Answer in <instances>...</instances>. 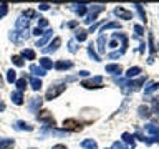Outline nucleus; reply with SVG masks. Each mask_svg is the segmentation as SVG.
Masks as SVG:
<instances>
[{
  "instance_id": "obj_13",
  "label": "nucleus",
  "mask_w": 159,
  "mask_h": 149,
  "mask_svg": "<svg viewBox=\"0 0 159 149\" xmlns=\"http://www.w3.org/2000/svg\"><path fill=\"white\" fill-rule=\"evenodd\" d=\"M30 27V20H27L25 17H18L17 22H15V30L17 32H25V30H28Z\"/></svg>"
},
{
  "instance_id": "obj_8",
  "label": "nucleus",
  "mask_w": 159,
  "mask_h": 149,
  "mask_svg": "<svg viewBox=\"0 0 159 149\" xmlns=\"http://www.w3.org/2000/svg\"><path fill=\"white\" fill-rule=\"evenodd\" d=\"M42 104H43L42 96H33V98H30V101L27 104V109L30 113H38L40 109H42Z\"/></svg>"
},
{
  "instance_id": "obj_53",
  "label": "nucleus",
  "mask_w": 159,
  "mask_h": 149,
  "mask_svg": "<svg viewBox=\"0 0 159 149\" xmlns=\"http://www.w3.org/2000/svg\"><path fill=\"white\" fill-rule=\"evenodd\" d=\"M3 84V78H2V74H0V86Z\"/></svg>"
},
{
  "instance_id": "obj_5",
  "label": "nucleus",
  "mask_w": 159,
  "mask_h": 149,
  "mask_svg": "<svg viewBox=\"0 0 159 149\" xmlns=\"http://www.w3.org/2000/svg\"><path fill=\"white\" fill-rule=\"evenodd\" d=\"M30 35H32L30 30H25V32H17V30H12V32L8 33V38H10V42H13L15 45H22L25 40L30 37Z\"/></svg>"
},
{
  "instance_id": "obj_23",
  "label": "nucleus",
  "mask_w": 159,
  "mask_h": 149,
  "mask_svg": "<svg viewBox=\"0 0 159 149\" xmlns=\"http://www.w3.org/2000/svg\"><path fill=\"white\" fill-rule=\"evenodd\" d=\"M13 147H15V139L10 138L0 139V149H13Z\"/></svg>"
},
{
  "instance_id": "obj_17",
  "label": "nucleus",
  "mask_w": 159,
  "mask_h": 149,
  "mask_svg": "<svg viewBox=\"0 0 159 149\" xmlns=\"http://www.w3.org/2000/svg\"><path fill=\"white\" fill-rule=\"evenodd\" d=\"M71 10L76 15H80V17H83V15H86V12H88V5L86 3H75V5H71Z\"/></svg>"
},
{
  "instance_id": "obj_47",
  "label": "nucleus",
  "mask_w": 159,
  "mask_h": 149,
  "mask_svg": "<svg viewBox=\"0 0 159 149\" xmlns=\"http://www.w3.org/2000/svg\"><path fill=\"white\" fill-rule=\"evenodd\" d=\"M38 8L45 12V10H48V8H50V5H48V3H40V5H38Z\"/></svg>"
},
{
  "instance_id": "obj_30",
  "label": "nucleus",
  "mask_w": 159,
  "mask_h": 149,
  "mask_svg": "<svg viewBox=\"0 0 159 149\" xmlns=\"http://www.w3.org/2000/svg\"><path fill=\"white\" fill-rule=\"evenodd\" d=\"M141 71H143L141 66H131V68H129L128 71H126V78L131 79V78H134V76H138V74L141 73Z\"/></svg>"
},
{
  "instance_id": "obj_11",
  "label": "nucleus",
  "mask_w": 159,
  "mask_h": 149,
  "mask_svg": "<svg viewBox=\"0 0 159 149\" xmlns=\"http://www.w3.org/2000/svg\"><path fill=\"white\" fill-rule=\"evenodd\" d=\"M61 42H63L61 37H55V38H53V42L50 43L47 48H43V53H53V52H57V50L61 47Z\"/></svg>"
},
{
  "instance_id": "obj_26",
  "label": "nucleus",
  "mask_w": 159,
  "mask_h": 149,
  "mask_svg": "<svg viewBox=\"0 0 159 149\" xmlns=\"http://www.w3.org/2000/svg\"><path fill=\"white\" fill-rule=\"evenodd\" d=\"M27 84H28V81H27V74H25V76H22V78H18L17 81H15V86H17V89L18 91H25V89H27Z\"/></svg>"
},
{
  "instance_id": "obj_36",
  "label": "nucleus",
  "mask_w": 159,
  "mask_h": 149,
  "mask_svg": "<svg viewBox=\"0 0 159 149\" xmlns=\"http://www.w3.org/2000/svg\"><path fill=\"white\" fill-rule=\"evenodd\" d=\"M22 17H25L27 20L30 18H37V12H35L33 8H28V10H23V13H22Z\"/></svg>"
},
{
  "instance_id": "obj_31",
  "label": "nucleus",
  "mask_w": 159,
  "mask_h": 149,
  "mask_svg": "<svg viewBox=\"0 0 159 149\" xmlns=\"http://www.w3.org/2000/svg\"><path fill=\"white\" fill-rule=\"evenodd\" d=\"M104 50H106V38H104V33H99V37H98V52L104 53Z\"/></svg>"
},
{
  "instance_id": "obj_46",
  "label": "nucleus",
  "mask_w": 159,
  "mask_h": 149,
  "mask_svg": "<svg viewBox=\"0 0 159 149\" xmlns=\"http://www.w3.org/2000/svg\"><path fill=\"white\" fill-rule=\"evenodd\" d=\"M109 149H123V142H119V141H116V142H114V144H113V146L109 147Z\"/></svg>"
},
{
  "instance_id": "obj_48",
  "label": "nucleus",
  "mask_w": 159,
  "mask_h": 149,
  "mask_svg": "<svg viewBox=\"0 0 159 149\" xmlns=\"http://www.w3.org/2000/svg\"><path fill=\"white\" fill-rule=\"evenodd\" d=\"M52 149H68V147L65 146V144H61V142H60V144H55V146H53Z\"/></svg>"
},
{
  "instance_id": "obj_10",
  "label": "nucleus",
  "mask_w": 159,
  "mask_h": 149,
  "mask_svg": "<svg viewBox=\"0 0 159 149\" xmlns=\"http://www.w3.org/2000/svg\"><path fill=\"white\" fill-rule=\"evenodd\" d=\"M12 128L15 129V131H33L32 124L27 123V121H23V119H17V121L12 124Z\"/></svg>"
},
{
  "instance_id": "obj_3",
  "label": "nucleus",
  "mask_w": 159,
  "mask_h": 149,
  "mask_svg": "<svg viewBox=\"0 0 159 149\" xmlns=\"http://www.w3.org/2000/svg\"><path fill=\"white\" fill-rule=\"evenodd\" d=\"M37 119L40 123H43L45 126H50V128L57 126V121H55L52 111H48V109H40V111L37 113Z\"/></svg>"
},
{
  "instance_id": "obj_14",
  "label": "nucleus",
  "mask_w": 159,
  "mask_h": 149,
  "mask_svg": "<svg viewBox=\"0 0 159 149\" xmlns=\"http://www.w3.org/2000/svg\"><path fill=\"white\" fill-rule=\"evenodd\" d=\"M10 99H12L13 104H17V106H22L23 104V93L18 91V89H15V91H12V94H10Z\"/></svg>"
},
{
  "instance_id": "obj_50",
  "label": "nucleus",
  "mask_w": 159,
  "mask_h": 149,
  "mask_svg": "<svg viewBox=\"0 0 159 149\" xmlns=\"http://www.w3.org/2000/svg\"><path fill=\"white\" fill-rule=\"evenodd\" d=\"M78 76H84V78H86V76H89V71H86V70H81V71L78 73Z\"/></svg>"
},
{
  "instance_id": "obj_32",
  "label": "nucleus",
  "mask_w": 159,
  "mask_h": 149,
  "mask_svg": "<svg viewBox=\"0 0 159 149\" xmlns=\"http://www.w3.org/2000/svg\"><path fill=\"white\" fill-rule=\"evenodd\" d=\"M123 141L124 142H126L128 144V146H131V147H134V139H136V138H134V134H131V133H123Z\"/></svg>"
},
{
  "instance_id": "obj_1",
  "label": "nucleus",
  "mask_w": 159,
  "mask_h": 149,
  "mask_svg": "<svg viewBox=\"0 0 159 149\" xmlns=\"http://www.w3.org/2000/svg\"><path fill=\"white\" fill-rule=\"evenodd\" d=\"M65 89H66V83L65 81L55 83V84H52V86H48L47 93H45V99H47V101H53V99L58 98Z\"/></svg>"
},
{
  "instance_id": "obj_35",
  "label": "nucleus",
  "mask_w": 159,
  "mask_h": 149,
  "mask_svg": "<svg viewBox=\"0 0 159 149\" xmlns=\"http://www.w3.org/2000/svg\"><path fill=\"white\" fill-rule=\"evenodd\" d=\"M134 7H136V10H138V13H139V17H141V20L144 23H146V20H148V17H146V12H144V7L141 3H136L134 5Z\"/></svg>"
},
{
  "instance_id": "obj_2",
  "label": "nucleus",
  "mask_w": 159,
  "mask_h": 149,
  "mask_svg": "<svg viewBox=\"0 0 159 149\" xmlns=\"http://www.w3.org/2000/svg\"><path fill=\"white\" fill-rule=\"evenodd\" d=\"M104 8H106L104 5H93V7L88 10V13H86V17H84L83 22L86 23V25H93V22L96 23L98 22V20H96L98 15L101 13V12H104Z\"/></svg>"
},
{
  "instance_id": "obj_21",
  "label": "nucleus",
  "mask_w": 159,
  "mask_h": 149,
  "mask_svg": "<svg viewBox=\"0 0 159 149\" xmlns=\"http://www.w3.org/2000/svg\"><path fill=\"white\" fill-rule=\"evenodd\" d=\"M88 38V30H84V28H76L75 30V40L76 42H84V40Z\"/></svg>"
},
{
  "instance_id": "obj_25",
  "label": "nucleus",
  "mask_w": 159,
  "mask_h": 149,
  "mask_svg": "<svg viewBox=\"0 0 159 149\" xmlns=\"http://www.w3.org/2000/svg\"><path fill=\"white\" fill-rule=\"evenodd\" d=\"M20 56L27 58V60H37V53H35V50H32V48H23L22 53H20Z\"/></svg>"
},
{
  "instance_id": "obj_45",
  "label": "nucleus",
  "mask_w": 159,
  "mask_h": 149,
  "mask_svg": "<svg viewBox=\"0 0 159 149\" xmlns=\"http://www.w3.org/2000/svg\"><path fill=\"white\" fill-rule=\"evenodd\" d=\"M99 25H101V22H96V23H93V25H89V28H88V33H93L94 30H96Z\"/></svg>"
},
{
  "instance_id": "obj_12",
  "label": "nucleus",
  "mask_w": 159,
  "mask_h": 149,
  "mask_svg": "<svg viewBox=\"0 0 159 149\" xmlns=\"http://www.w3.org/2000/svg\"><path fill=\"white\" fill-rule=\"evenodd\" d=\"M114 15L119 17L121 20H131L133 18V12H129V10H126L124 7H116L114 8Z\"/></svg>"
},
{
  "instance_id": "obj_7",
  "label": "nucleus",
  "mask_w": 159,
  "mask_h": 149,
  "mask_svg": "<svg viewBox=\"0 0 159 149\" xmlns=\"http://www.w3.org/2000/svg\"><path fill=\"white\" fill-rule=\"evenodd\" d=\"M81 86L84 89H99L103 88V76H94V78H89V79H83Z\"/></svg>"
},
{
  "instance_id": "obj_38",
  "label": "nucleus",
  "mask_w": 159,
  "mask_h": 149,
  "mask_svg": "<svg viewBox=\"0 0 159 149\" xmlns=\"http://www.w3.org/2000/svg\"><path fill=\"white\" fill-rule=\"evenodd\" d=\"M156 89H159V81H157V83H151V84L146 88V91H144V93H146V94H151V93L156 91Z\"/></svg>"
},
{
  "instance_id": "obj_20",
  "label": "nucleus",
  "mask_w": 159,
  "mask_h": 149,
  "mask_svg": "<svg viewBox=\"0 0 159 149\" xmlns=\"http://www.w3.org/2000/svg\"><path fill=\"white\" fill-rule=\"evenodd\" d=\"M151 108L146 106V104H141V106L138 108V114H139V118H143V119H148V118H151Z\"/></svg>"
},
{
  "instance_id": "obj_55",
  "label": "nucleus",
  "mask_w": 159,
  "mask_h": 149,
  "mask_svg": "<svg viewBox=\"0 0 159 149\" xmlns=\"http://www.w3.org/2000/svg\"><path fill=\"white\" fill-rule=\"evenodd\" d=\"M27 149H37V147H27Z\"/></svg>"
},
{
  "instance_id": "obj_37",
  "label": "nucleus",
  "mask_w": 159,
  "mask_h": 149,
  "mask_svg": "<svg viewBox=\"0 0 159 149\" xmlns=\"http://www.w3.org/2000/svg\"><path fill=\"white\" fill-rule=\"evenodd\" d=\"M7 13H8V3H0V20L7 17Z\"/></svg>"
},
{
  "instance_id": "obj_4",
  "label": "nucleus",
  "mask_w": 159,
  "mask_h": 149,
  "mask_svg": "<svg viewBox=\"0 0 159 149\" xmlns=\"http://www.w3.org/2000/svg\"><path fill=\"white\" fill-rule=\"evenodd\" d=\"M146 81H148V78H146V76H141V78L134 79V81H133V79H126V81H124V84H123V86H128V88H124L123 91H124V93L138 91V89L141 88V86H143V84L146 83Z\"/></svg>"
},
{
  "instance_id": "obj_54",
  "label": "nucleus",
  "mask_w": 159,
  "mask_h": 149,
  "mask_svg": "<svg viewBox=\"0 0 159 149\" xmlns=\"http://www.w3.org/2000/svg\"><path fill=\"white\" fill-rule=\"evenodd\" d=\"M156 47H157V52H159V43H157V45H156Z\"/></svg>"
},
{
  "instance_id": "obj_19",
  "label": "nucleus",
  "mask_w": 159,
  "mask_h": 149,
  "mask_svg": "<svg viewBox=\"0 0 159 149\" xmlns=\"http://www.w3.org/2000/svg\"><path fill=\"white\" fill-rule=\"evenodd\" d=\"M30 73H33V76H37V78H43L45 74H47V71L42 68V66H38V65H30Z\"/></svg>"
},
{
  "instance_id": "obj_28",
  "label": "nucleus",
  "mask_w": 159,
  "mask_h": 149,
  "mask_svg": "<svg viewBox=\"0 0 159 149\" xmlns=\"http://www.w3.org/2000/svg\"><path fill=\"white\" fill-rule=\"evenodd\" d=\"M149 52H151V55H149V58H148V63L151 65L154 61V52H156V47H154V37H152V35H149Z\"/></svg>"
},
{
  "instance_id": "obj_22",
  "label": "nucleus",
  "mask_w": 159,
  "mask_h": 149,
  "mask_svg": "<svg viewBox=\"0 0 159 149\" xmlns=\"http://www.w3.org/2000/svg\"><path fill=\"white\" fill-rule=\"evenodd\" d=\"M86 52H88V56L91 60H94V61H101V55H98L96 52H94V45L93 43H89L86 47Z\"/></svg>"
},
{
  "instance_id": "obj_39",
  "label": "nucleus",
  "mask_w": 159,
  "mask_h": 149,
  "mask_svg": "<svg viewBox=\"0 0 159 149\" xmlns=\"http://www.w3.org/2000/svg\"><path fill=\"white\" fill-rule=\"evenodd\" d=\"M68 52L70 53H76L78 52V47H76V42H75V40H70L68 42Z\"/></svg>"
},
{
  "instance_id": "obj_43",
  "label": "nucleus",
  "mask_w": 159,
  "mask_h": 149,
  "mask_svg": "<svg viewBox=\"0 0 159 149\" xmlns=\"http://www.w3.org/2000/svg\"><path fill=\"white\" fill-rule=\"evenodd\" d=\"M121 52H113V53H109L108 55V60H116V58H119V56H121Z\"/></svg>"
},
{
  "instance_id": "obj_9",
  "label": "nucleus",
  "mask_w": 159,
  "mask_h": 149,
  "mask_svg": "<svg viewBox=\"0 0 159 149\" xmlns=\"http://www.w3.org/2000/svg\"><path fill=\"white\" fill-rule=\"evenodd\" d=\"M73 66H75V63L71 60H58V61L53 65V68L57 70V71H66V70H71Z\"/></svg>"
},
{
  "instance_id": "obj_41",
  "label": "nucleus",
  "mask_w": 159,
  "mask_h": 149,
  "mask_svg": "<svg viewBox=\"0 0 159 149\" xmlns=\"http://www.w3.org/2000/svg\"><path fill=\"white\" fill-rule=\"evenodd\" d=\"M152 113L159 114V98H152Z\"/></svg>"
},
{
  "instance_id": "obj_44",
  "label": "nucleus",
  "mask_w": 159,
  "mask_h": 149,
  "mask_svg": "<svg viewBox=\"0 0 159 149\" xmlns=\"http://www.w3.org/2000/svg\"><path fill=\"white\" fill-rule=\"evenodd\" d=\"M43 33H45V32H43V30H42V28H38V27L32 30V35H35V37H42V35H43Z\"/></svg>"
},
{
  "instance_id": "obj_52",
  "label": "nucleus",
  "mask_w": 159,
  "mask_h": 149,
  "mask_svg": "<svg viewBox=\"0 0 159 149\" xmlns=\"http://www.w3.org/2000/svg\"><path fill=\"white\" fill-rule=\"evenodd\" d=\"M0 111H5V103L0 99Z\"/></svg>"
},
{
  "instance_id": "obj_16",
  "label": "nucleus",
  "mask_w": 159,
  "mask_h": 149,
  "mask_svg": "<svg viewBox=\"0 0 159 149\" xmlns=\"http://www.w3.org/2000/svg\"><path fill=\"white\" fill-rule=\"evenodd\" d=\"M52 37H53V30H52V28H48L47 32H45V33L42 35V37L38 38V42L35 43V47H43V45L47 43V42H48V40L52 38Z\"/></svg>"
},
{
  "instance_id": "obj_15",
  "label": "nucleus",
  "mask_w": 159,
  "mask_h": 149,
  "mask_svg": "<svg viewBox=\"0 0 159 149\" xmlns=\"http://www.w3.org/2000/svg\"><path fill=\"white\" fill-rule=\"evenodd\" d=\"M28 84L32 86L33 91H40L43 86V83H42V78H37V76H28Z\"/></svg>"
},
{
  "instance_id": "obj_33",
  "label": "nucleus",
  "mask_w": 159,
  "mask_h": 149,
  "mask_svg": "<svg viewBox=\"0 0 159 149\" xmlns=\"http://www.w3.org/2000/svg\"><path fill=\"white\" fill-rule=\"evenodd\" d=\"M10 60H12V63L15 65V66H18V68H22L23 65H25L23 58L20 56V55H12V58H10Z\"/></svg>"
},
{
  "instance_id": "obj_6",
  "label": "nucleus",
  "mask_w": 159,
  "mask_h": 149,
  "mask_svg": "<svg viewBox=\"0 0 159 149\" xmlns=\"http://www.w3.org/2000/svg\"><path fill=\"white\" fill-rule=\"evenodd\" d=\"M63 129L68 133H80V131H83V124L78 123L75 118H68L63 121Z\"/></svg>"
},
{
  "instance_id": "obj_49",
  "label": "nucleus",
  "mask_w": 159,
  "mask_h": 149,
  "mask_svg": "<svg viewBox=\"0 0 159 149\" xmlns=\"http://www.w3.org/2000/svg\"><path fill=\"white\" fill-rule=\"evenodd\" d=\"M118 47V40H111V42H109V48H116Z\"/></svg>"
},
{
  "instance_id": "obj_51",
  "label": "nucleus",
  "mask_w": 159,
  "mask_h": 149,
  "mask_svg": "<svg viewBox=\"0 0 159 149\" xmlns=\"http://www.w3.org/2000/svg\"><path fill=\"white\" fill-rule=\"evenodd\" d=\"M78 27V22H76V20H75V22H70L68 23V28H76Z\"/></svg>"
},
{
  "instance_id": "obj_18",
  "label": "nucleus",
  "mask_w": 159,
  "mask_h": 149,
  "mask_svg": "<svg viewBox=\"0 0 159 149\" xmlns=\"http://www.w3.org/2000/svg\"><path fill=\"white\" fill-rule=\"evenodd\" d=\"M104 71L111 73V74H119V73H123V66L121 65H116V63H109V65H106Z\"/></svg>"
},
{
  "instance_id": "obj_34",
  "label": "nucleus",
  "mask_w": 159,
  "mask_h": 149,
  "mask_svg": "<svg viewBox=\"0 0 159 149\" xmlns=\"http://www.w3.org/2000/svg\"><path fill=\"white\" fill-rule=\"evenodd\" d=\"M7 81L8 83H15V81H17V71H15L13 68L7 70Z\"/></svg>"
},
{
  "instance_id": "obj_42",
  "label": "nucleus",
  "mask_w": 159,
  "mask_h": 149,
  "mask_svg": "<svg viewBox=\"0 0 159 149\" xmlns=\"http://www.w3.org/2000/svg\"><path fill=\"white\" fill-rule=\"evenodd\" d=\"M134 32H136L138 37H143V35H144V28L141 27V25H134Z\"/></svg>"
},
{
  "instance_id": "obj_24",
  "label": "nucleus",
  "mask_w": 159,
  "mask_h": 149,
  "mask_svg": "<svg viewBox=\"0 0 159 149\" xmlns=\"http://www.w3.org/2000/svg\"><path fill=\"white\" fill-rule=\"evenodd\" d=\"M83 149H98V142L94 141V139H83L81 141V144H80Z\"/></svg>"
},
{
  "instance_id": "obj_27",
  "label": "nucleus",
  "mask_w": 159,
  "mask_h": 149,
  "mask_svg": "<svg viewBox=\"0 0 159 149\" xmlns=\"http://www.w3.org/2000/svg\"><path fill=\"white\" fill-rule=\"evenodd\" d=\"M53 65H55V63H53L50 58H47V56H42V58H40V66H42L45 71L52 70V68H53Z\"/></svg>"
},
{
  "instance_id": "obj_40",
  "label": "nucleus",
  "mask_w": 159,
  "mask_h": 149,
  "mask_svg": "<svg viewBox=\"0 0 159 149\" xmlns=\"http://www.w3.org/2000/svg\"><path fill=\"white\" fill-rule=\"evenodd\" d=\"M47 27H48V20L45 18V17H40L38 18V28L43 30V28H47Z\"/></svg>"
},
{
  "instance_id": "obj_29",
  "label": "nucleus",
  "mask_w": 159,
  "mask_h": 149,
  "mask_svg": "<svg viewBox=\"0 0 159 149\" xmlns=\"http://www.w3.org/2000/svg\"><path fill=\"white\" fill-rule=\"evenodd\" d=\"M113 28H121V23L119 22H109V23H104L101 27V32L99 33H106V30H113Z\"/></svg>"
}]
</instances>
